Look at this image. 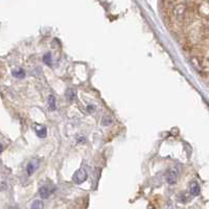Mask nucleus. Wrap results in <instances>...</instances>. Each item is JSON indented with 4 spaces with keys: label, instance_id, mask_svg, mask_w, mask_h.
<instances>
[{
    "label": "nucleus",
    "instance_id": "f257e3e1",
    "mask_svg": "<svg viewBox=\"0 0 209 209\" xmlns=\"http://www.w3.org/2000/svg\"><path fill=\"white\" fill-rule=\"evenodd\" d=\"M88 175L87 172L84 169H79L74 173V175L72 177V181L75 182L76 184H82L83 182H85L87 180Z\"/></svg>",
    "mask_w": 209,
    "mask_h": 209
},
{
    "label": "nucleus",
    "instance_id": "f03ea898",
    "mask_svg": "<svg viewBox=\"0 0 209 209\" xmlns=\"http://www.w3.org/2000/svg\"><path fill=\"white\" fill-rule=\"evenodd\" d=\"M177 179H178V172H177L176 169L172 167V169H169V170H167V173H166V181H167V183L170 184V185L176 184Z\"/></svg>",
    "mask_w": 209,
    "mask_h": 209
},
{
    "label": "nucleus",
    "instance_id": "7ed1b4c3",
    "mask_svg": "<svg viewBox=\"0 0 209 209\" xmlns=\"http://www.w3.org/2000/svg\"><path fill=\"white\" fill-rule=\"evenodd\" d=\"M52 190H55V189H52ZM52 190L48 186L44 185V186H42L40 188V196L42 197V199H47L49 197V195L51 193Z\"/></svg>",
    "mask_w": 209,
    "mask_h": 209
},
{
    "label": "nucleus",
    "instance_id": "20e7f679",
    "mask_svg": "<svg viewBox=\"0 0 209 209\" xmlns=\"http://www.w3.org/2000/svg\"><path fill=\"white\" fill-rule=\"evenodd\" d=\"M39 125H35V129H36V133L39 137H45L46 136V133H47V130L45 126H38Z\"/></svg>",
    "mask_w": 209,
    "mask_h": 209
},
{
    "label": "nucleus",
    "instance_id": "39448f33",
    "mask_svg": "<svg viewBox=\"0 0 209 209\" xmlns=\"http://www.w3.org/2000/svg\"><path fill=\"white\" fill-rule=\"evenodd\" d=\"M190 192L192 196H199L200 195V186L198 183H196V182H193V183H191V186H190Z\"/></svg>",
    "mask_w": 209,
    "mask_h": 209
},
{
    "label": "nucleus",
    "instance_id": "423d86ee",
    "mask_svg": "<svg viewBox=\"0 0 209 209\" xmlns=\"http://www.w3.org/2000/svg\"><path fill=\"white\" fill-rule=\"evenodd\" d=\"M37 166H38V163H36V162H34V161H31V162H29L28 163V165H27V167H26V170H27V173L28 175H31L35 170L37 169Z\"/></svg>",
    "mask_w": 209,
    "mask_h": 209
},
{
    "label": "nucleus",
    "instance_id": "0eeeda50",
    "mask_svg": "<svg viewBox=\"0 0 209 209\" xmlns=\"http://www.w3.org/2000/svg\"><path fill=\"white\" fill-rule=\"evenodd\" d=\"M48 107H49V110H51V111H55V109H57V106H55V98L54 95H49Z\"/></svg>",
    "mask_w": 209,
    "mask_h": 209
},
{
    "label": "nucleus",
    "instance_id": "6e6552de",
    "mask_svg": "<svg viewBox=\"0 0 209 209\" xmlns=\"http://www.w3.org/2000/svg\"><path fill=\"white\" fill-rule=\"evenodd\" d=\"M75 95H76V91L74 89H72V88H69V89L66 91V96L68 97L69 101H73Z\"/></svg>",
    "mask_w": 209,
    "mask_h": 209
},
{
    "label": "nucleus",
    "instance_id": "1a4fd4ad",
    "mask_svg": "<svg viewBox=\"0 0 209 209\" xmlns=\"http://www.w3.org/2000/svg\"><path fill=\"white\" fill-rule=\"evenodd\" d=\"M184 13V7L183 5H178V7H175V14L178 17H181Z\"/></svg>",
    "mask_w": 209,
    "mask_h": 209
},
{
    "label": "nucleus",
    "instance_id": "9d476101",
    "mask_svg": "<svg viewBox=\"0 0 209 209\" xmlns=\"http://www.w3.org/2000/svg\"><path fill=\"white\" fill-rule=\"evenodd\" d=\"M43 62L48 66H51L52 62H51V55L50 54H46L43 58Z\"/></svg>",
    "mask_w": 209,
    "mask_h": 209
},
{
    "label": "nucleus",
    "instance_id": "9b49d317",
    "mask_svg": "<svg viewBox=\"0 0 209 209\" xmlns=\"http://www.w3.org/2000/svg\"><path fill=\"white\" fill-rule=\"evenodd\" d=\"M31 208L33 209H41L43 208V202L42 201H39V200H36L33 205H31Z\"/></svg>",
    "mask_w": 209,
    "mask_h": 209
},
{
    "label": "nucleus",
    "instance_id": "f8f14e48",
    "mask_svg": "<svg viewBox=\"0 0 209 209\" xmlns=\"http://www.w3.org/2000/svg\"><path fill=\"white\" fill-rule=\"evenodd\" d=\"M13 75L14 76H16V78H22L23 76L25 75V73H24V71H23L22 69H18L16 71V70H14L13 71Z\"/></svg>",
    "mask_w": 209,
    "mask_h": 209
},
{
    "label": "nucleus",
    "instance_id": "ddd939ff",
    "mask_svg": "<svg viewBox=\"0 0 209 209\" xmlns=\"http://www.w3.org/2000/svg\"><path fill=\"white\" fill-rule=\"evenodd\" d=\"M93 109H94V107H91V106H88V110H89V112L93 111Z\"/></svg>",
    "mask_w": 209,
    "mask_h": 209
}]
</instances>
